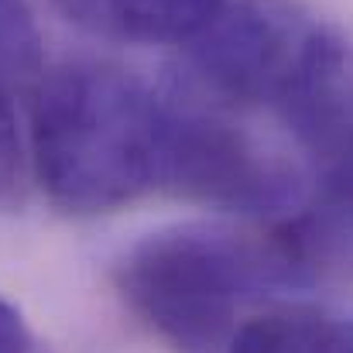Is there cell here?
I'll return each mask as SVG.
<instances>
[{"instance_id": "6da1fadb", "label": "cell", "mask_w": 353, "mask_h": 353, "mask_svg": "<svg viewBox=\"0 0 353 353\" xmlns=\"http://www.w3.org/2000/svg\"><path fill=\"white\" fill-rule=\"evenodd\" d=\"M319 243L302 220L274 234L179 223L141 236L114 281L123 305L175 353H223L254 302L316 278Z\"/></svg>"}, {"instance_id": "7a4b0ae2", "label": "cell", "mask_w": 353, "mask_h": 353, "mask_svg": "<svg viewBox=\"0 0 353 353\" xmlns=\"http://www.w3.org/2000/svg\"><path fill=\"white\" fill-rule=\"evenodd\" d=\"M165 134L168 100L114 65L72 62L38 79L31 165L62 213H114L154 192Z\"/></svg>"}, {"instance_id": "3957f363", "label": "cell", "mask_w": 353, "mask_h": 353, "mask_svg": "<svg viewBox=\"0 0 353 353\" xmlns=\"http://www.w3.org/2000/svg\"><path fill=\"white\" fill-rule=\"evenodd\" d=\"M319 31L323 21L292 0H223L182 41V93L196 97V107L220 114L250 107L274 110Z\"/></svg>"}, {"instance_id": "277c9868", "label": "cell", "mask_w": 353, "mask_h": 353, "mask_svg": "<svg viewBox=\"0 0 353 353\" xmlns=\"http://www.w3.org/2000/svg\"><path fill=\"white\" fill-rule=\"evenodd\" d=\"M161 192L240 216L292 213L305 199L302 172L220 110L168 100Z\"/></svg>"}, {"instance_id": "5b68a950", "label": "cell", "mask_w": 353, "mask_h": 353, "mask_svg": "<svg viewBox=\"0 0 353 353\" xmlns=\"http://www.w3.org/2000/svg\"><path fill=\"white\" fill-rule=\"evenodd\" d=\"M76 28L120 45H182L223 0H52Z\"/></svg>"}, {"instance_id": "8992f818", "label": "cell", "mask_w": 353, "mask_h": 353, "mask_svg": "<svg viewBox=\"0 0 353 353\" xmlns=\"http://www.w3.org/2000/svg\"><path fill=\"white\" fill-rule=\"evenodd\" d=\"M41 79V38L24 0H0V86L21 90Z\"/></svg>"}, {"instance_id": "52a82bcc", "label": "cell", "mask_w": 353, "mask_h": 353, "mask_svg": "<svg viewBox=\"0 0 353 353\" xmlns=\"http://www.w3.org/2000/svg\"><path fill=\"white\" fill-rule=\"evenodd\" d=\"M24 192V144L14 110V90L0 86V210L21 203Z\"/></svg>"}, {"instance_id": "ba28073f", "label": "cell", "mask_w": 353, "mask_h": 353, "mask_svg": "<svg viewBox=\"0 0 353 353\" xmlns=\"http://www.w3.org/2000/svg\"><path fill=\"white\" fill-rule=\"evenodd\" d=\"M0 353H52L48 343L28 326L21 309L0 295Z\"/></svg>"}, {"instance_id": "9c48e42d", "label": "cell", "mask_w": 353, "mask_h": 353, "mask_svg": "<svg viewBox=\"0 0 353 353\" xmlns=\"http://www.w3.org/2000/svg\"><path fill=\"white\" fill-rule=\"evenodd\" d=\"M305 353H353V326L350 323H333L319 316Z\"/></svg>"}, {"instance_id": "30bf717a", "label": "cell", "mask_w": 353, "mask_h": 353, "mask_svg": "<svg viewBox=\"0 0 353 353\" xmlns=\"http://www.w3.org/2000/svg\"><path fill=\"white\" fill-rule=\"evenodd\" d=\"M333 185H336L340 192H347V199L353 203V158L347 161V165H343V172H340V175L333 179Z\"/></svg>"}]
</instances>
